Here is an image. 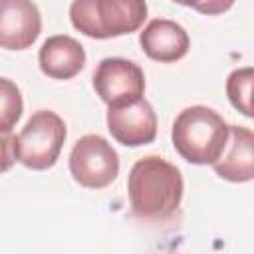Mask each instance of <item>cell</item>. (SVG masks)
I'll use <instances>...</instances> for the list:
<instances>
[{
  "mask_svg": "<svg viewBox=\"0 0 254 254\" xmlns=\"http://www.w3.org/2000/svg\"><path fill=\"white\" fill-rule=\"evenodd\" d=\"M252 81H254L252 67L234 69L226 79V95L232 107L246 117H252Z\"/></svg>",
  "mask_w": 254,
  "mask_h": 254,
  "instance_id": "12",
  "label": "cell"
},
{
  "mask_svg": "<svg viewBox=\"0 0 254 254\" xmlns=\"http://www.w3.org/2000/svg\"><path fill=\"white\" fill-rule=\"evenodd\" d=\"M67 129L64 119L50 109L32 113L18 135V161L32 171H46L56 165Z\"/></svg>",
  "mask_w": 254,
  "mask_h": 254,
  "instance_id": "4",
  "label": "cell"
},
{
  "mask_svg": "<svg viewBox=\"0 0 254 254\" xmlns=\"http://www.w3.org/2000/svg\"><path fill=\"white\" fill-rule=\"evenodd\" d=\"M93 87L107 107H123L143 99V69L125 58H103L93 71Z\"/></svg>",
  "mask_w": 254,
  "mask_h": 254,
  "instance_id": "6",
  "label": "cell"
},
{
  "mask_svg": "<svg viewBox=\"0 0 254 254\" xmlns=\"http://www.w3.org/2000/svg\"><path fill=\"white\" fill-rule=\"evenodd\" d=\"M107 129L111 137L125 147H141L157 137V115L143 97L123 107H109Z\"/></svg>",
  "mask_w": 254,
  "mask_h": 254,
  "instance_id": "7",
  "label": "cell"
},
{
  "mask_svg": "<svg viewBox=\"0 0 254 254\" xmlns=\"http://www.w3.org/2000/svg\"><path fill=\"white\" fill-rule=\"evenodd\" d=\"M42 32V16L30 0H0V48L26 50Z\"/></svg>",
  "mask_w": 254,
  "mask_h": 254,
  "instance_id": "8",
  "label": "cell"
},
{
  "mask_svg": "<svg viewBox=\"0 0 254 254\" xmlns=\"http://www.w3.org/2000/svg\"><path fill=\"white\" fill-rule=\"evenodd\" d=\"M69 173L85 189H105L119 175V155L101 135H83L69 153Z\"/></svg>",
  "mask_w": 254,
  "mask_h": 254,
  "instance_id": "5",
  "label": "cell"
},
{
  "mask_svg": "<svg viewBox=\"0 0 254 254\" xmlns=\"http://www.w3.org/2000/svg\"><path fill=\"white\" fill-rule=\"evenodd\" d=\"M173 147L192 165H214L228 141V123L210 107L183 109L173 123Z\"/></svg>",
  "mask_w": 254,
  "mask_h": 254,
  "instance_id": "2",
  "label": "cell"
},
{
  "mask_svg": "<svg viewBox=\"0 0 254 254\" xmlns=\"http://www.w3.org/2000/svg\"><path fill=\"white\" fill-rule=\"evenodd\" d=\"M147 18L143 0H75L69 6V20L81 34L107 40L131 34Z\"/></svg>",
  "mask_w": 254,
  "mask_h": 254,
  "instance_id": "3",
  "label": "cell"
},
{
  "mask_svg": "<svg viewBox=\"0 0 254 254\" xmlns=\"http://www.w3.org/2000/svg\"><path fill=\"white\" fill-rule=\"evenodd\" d=\"M230 6H232V2H226V4H220V2H216V4H192V8H196V10H202V12H208V14H214V12H222V10L230 8Z\"/></svg>",
  "mask_w": 254,
  "mask_h": 254,
  "instance_id": "15",
  "label": "cell"
},
{
  "mask_svg": "<svg viewBox=\"0 0 254 254\" xmlns=\"http://www.w3.org/2000/svg\"><path fill=\"white\" fill-rule=\"evenodd\" d=\"M16 143H18V137L12 131L0 133V175L6 173V171H10L12 165L18 161Z\"/></svg>",
  "mask_w": 254,
  "mask_h": 254,
  "instance_id": "14",
  "label": "cell"
},
{
  "mask_svg": "<svg viewBox=\"0 0 254 254\" xmlns=\"http://www.w3.org/2000/svg\"><path fill=\"white\" fill-rule=\"evenodd\" d=\"M183 175L173 163L149 155L139 159L127 181L131 210L137 218L147 222H169L183 200Z\"/></svg>",
  "mask_w": 254,
  "mask_h": 254,
  "instance_id": "1",
  "label": "cell"
},
{
  "mask_svg": "<svg viewBox=\"0 0 254 254\" xmlns=\"http://www.w3.org/2000/svg\"><path fill=\"white\" fill-rule=\"evenodd\" d=\"M40 69L54 79H71L85 67V50L83 46L67 36L58 34L50 36L40 48Z\"/></svg>",
  "mask_w": 254,
  "mask_h": 254,
  "instance_id": "11",
  "label": "cell"
},
{
  "mask_svg": "<svg viewBox=\"0 0 254 254\" xmlns=\"http://www.w3.org/2000/svg\"><path fill=\"white\" fill-rule=\"evenodd\" d=\"M139 44L151 60L163 64L181 60L190 46L187 30L181 24L167 18L151 20L139 34Z\"/></svg>",
  "mask_w": 254,
  "mask_h": 254,
  "instance_id": "10",
  "label": "cell"
},
{
  "mask_svg": "<svg viewBox=\"0 0 254 254\" xmlns=\"http://www.w3.org/2000/svg\"><path fill=\"white\" fill-rule=\"evenodd\" d=\"M22 109L24 101L18 85L8 77H0V133H8L16 127L22 117Z\"/></svg>",
  "mask_w": 254,
  "mask_h": 254,
  "instance_id": "13",
  "label": "cell"
},
{
  "mask_svg": "<svg viewBox=\"0 0 254 254\" xmlns=\"http://www.w3.org/2000/svg\"><path fill=\"white\" fill-rule=\"evenodd\" d=\"M214 173L230 183H246L254 177V133L248 127L228 125V141L212 165Z\"/></svg>",
  "mask_w": 254,
  "mask_h": 254,
  "instance_id": "9",
  "label": "cell"
}]
</instances>
